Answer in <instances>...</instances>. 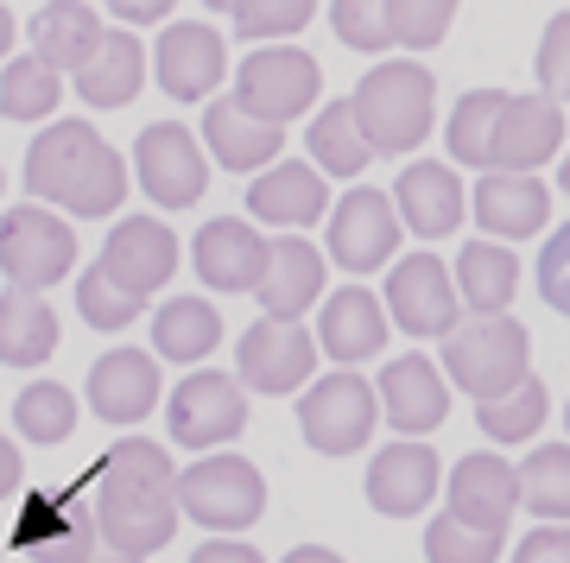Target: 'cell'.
<instances>
[{
    "mask_svg": "<svg viewBox=\"0 0 570 563\" xmlns=\"http://www.w3.org/2000/svg\"><path fill=\"white\" fill-rule=\"evenodd\" d=\"M89 405L102 424H140L159 405V362L146 348H115L89 367Z\"/></svg>",
    "mask_w": 570,
    "mask_h": 563,
    "instance_id": "obj_24",
    "label": "cell"
},
{
    "mask_svg": "<svg viewBox=\"0 0 570 563\" xmlns=\"http://www.w3.org/2000/svg\"><path fill=\"white\" fill-rule=\"evenodd\" d=\"M564 152V108L558 96H508L501 121H494V165L501 171H539Z\"/></svg>",
    "mask_w": 570,
    "mask_h": 563,
    "instance_id": "obj_19",
    "label": "cell"
},
{
    "mask_svg": "<svg viewBox=\"0 0 570 563\" xmlns=\"http://www.w3.org/2000/svg\"><path fill=\"white\" fill-rule=\"evenodd\" d=\"M520 506L539 520H570V443H546L520 463Z\"/></svg>",
    "mask_w": 570,
    "mask_h": 563,
    "instance_id": "obj_38",
    "label": "cell"
},
{
    "mask_svg": "<svg viewBox=\"0 0 570 563\" xmlns=\"http://www.w3.org/2000/svg\"><path fill=\"white\" fill-rule=\"evenodd\" d=\"M532 70H539V89L558 101H570V13H558V20L546 26V39H539V58H532Z\"/></svg>",
    "mask_w": 570,
    "mask_h": 563,
    "instance_id": "obj_45",
    "label": "cell"
},
{
    "mask_svg": "<svg viewBox=\"0 0 570 563\" xmlns=\"http://www.w3.org/2000/svg\"><path fill=\"white\" fill-rule=\"evenodd\" d=\"M178 513L209 532H242L266 513V482L247 456H204L178 468Z\"/></svg>",
    "mask_w": 570,
    "mask_h": 563,
    "instance_id": "obj_5",
    "label": "cell"
},
{
    "mask_svg": "<svg viewBox=\"0 0 570 563\" xmlns=\"http://www.w3.org/2000/svg\"><path fill=\"white\" fill-rule=\"evenodd\" d=\"M134 171H140V190L159 209H190V203H204L209 190V165H204V146L197 134L178 121H153L134 140Z\"/></svg>",
    "mask_w": 570,
    "mask_h": 563,
    "instance_id": "obj_10",
    "label": "cell"
},
{
    "mask_svg": "<svg viewBox=\"0 0 570 563\" xmlns=\"http://www.w3.org/2000/svg\"><path fill=\"white\" fill-rule=\"evenodd\" d=\"M39 563H140V557H127V551H115V544L102 539V525H96V513H82V525L70 532V539L51 551V557Z\"/></svg>",
    "mask_w": 570,
    "mask_h": 563,
    "instance_id": "obj_46",
    "label": "cell"
},
{
    "mask_svg": "<svg viewBox=\"0 0 570 563\" xmlns=\"http://www.w3.org/2000/svg\"><path fill=\"white\" fill-rule=\"evenodd\" d=\"M305 140H311L317 171H330V178H362L367 159H374V146H367V134H362V121H355L348 101H324Z\"/></svg>",
    "mask_w": 570,
    "mask_h": 563,
    "instance_id": "obj_33",
    "label": "cell"
},
{
    "mask_svg": "<svg viewBox=\"0 0 570 563\" xmlns=\"http://www.w3.org/2000/svg\"><path fill=\"white\" fill-rule=\"evenodd\" d=\"M63 101V77L32 51V58H13L0 70V115L7 121H51Z\"/></svg>",
    "mask_w": 570,
    "mask_h": 563,
    "instance_id": "obj_36",
    "label": "cell"
},
{
    "mask_svg": "<svg viewBox=\"0 0 570 563\" xmlns=\"http://www.w3.org/2000/svg\"><path fill=\"white\" fill-rule=\"evenodd\" d=\"M96 266H102L115 285H127L134 298H153V292H165V279L178 273V235H171V221H159V216H127V221H115V235H108Z\"/></svg>",
    "mask_w": 570,
    "mask_h": 563,
    "instance_id": "obj_15",
    "label": "cell"
},
{
    "mask_svg": "<svg viewBox=\"0 0 570 563\" xmlns=\"http://www.w3.org/2000/svg\"><path fill=\"white\" fill-rule=\"evenodd\" d=\"M204 146L216 152L223 171H266V165L279 159L285 146V127L261 121L254 108H242L235 96H216L204 108Z\"/></svg>",
    "mask_w": 570,
    "mask_h": 563,
    "instance_id": "obj_25",
    "label": "cell"
},
{
    "mask_svg": "<svg viewBox=\"0 0 570 563\" xmlns=\"http://www.w3.org/2000/svg\"><path fill=\"white\" fill-rule=\"evenodd\" d=\"M190 266L209 292H254L266 273V235L254 221H235V216H216L197 228L190 241Z\"/></svg>",
    "mask_w": 570,
    "mask_h": 563,
    "instance_id": "obj_20",
    "label": "cell"
},
{
    "mask_svg": "<svg viewBox=\"0 0 570 563\" xmlns=\"http://www.w3.org/2000/svg\"><path fill=\"white\" fill-rule=\"evenodd\" d=\"M393 203H400V221L425 241H444L450 228L463 221V178L438 159H412L393 184Z\"/></svg>",
    "mask_w": 570,
    "mask_h": 563,
    "instance_id": "obj_26",
    "label": "cell"
},
{
    "mask_svg": "<svg viewBox=\"0 0 570 563\" xmlns=\"http://www.w3.org/2000/svg\"><path fill=\"white\" fill-rule=\"evenodd\" d=\"M425 557L431 563H501V532L444 513V520L425 525Z\"/></svg>",
    "mask_w": 570,
    "mask_h": 563,
    "instance_id": "obj_40",
    "label": "cell"
},
{
    "mask_svg": "<svg viewBox=\"0 0 570 563\" xmlns=\"http://www.w3.org/2000/svg\"><path fill=\"white\" fill-rule=\"evenodd\" d=\"M209 13H235V0H204Z\"/></svg>",
    "mask_w": 570,
    "mask_h": 563,
    "instance_id": "obj_55",
    "label": "cell"
},
{
    "mask_svg": "<svg viewBox=\"0 0 570 563\" xmlns=\"http://www.w3.org/2000/svg\"><path fill=\"white\" fill-rule=\"evenodd\" d=\"M20 482H26L20 450H13V437H0V501H7V494H20Z\"/></svg>",
    "mask_w": 570,
    "mask_h": 563,
    "instance_id": "obj_51",
    "label": "cell"
},
{
    "mask_svg": "<svg viewBox=\"0 0 570 563\" xmlns=\"http://www.w3.org/2000/svg\"><path fill=\"white\" fill-rule=\"evenodd\" d=\"M247 209L273 228H311V221L330 216V184L317 165L298 159H273L261 178L247 184Z\"/></svg>",
    "mask_w": 570,
    "mask_h": 563,
    "instance_id": "obj_23",
    "label": "cell"
},
{
    "mask_svg": "<svg viewBox=\"0 0 570 563\" xmlns=\"http://www.w3.org/2000/svg\"><path fill=\"white\" fill-rule=\"evenodd\" d=\"M285 563H343V557H336V551H317V544H298Z\"/></svg>",
    "mask_w": 570,
    "mask_h": 563,
    "instance_id": "obj_52",
    "label": "cell"
},
{
    "mask_svg": "<svg viewBox=\"0 0 570 563\" xmlns=\"http://www.w3.org/2000/svg\"><path fill=\"white\" fill-rule=\"evenodd\" d=\"M387 298H374L367 285H343L330 292L324 310H317V348H324L336 367H355V362H374L387 348Z\"/></svg>",
    "mask_w": 570,
    "mask_h": 563,
    "instance_id": "obj_17",
    "label": "cell"
},
{
    "mask_svg": "<svg viewBox=\"0 0 570 563\" xmlns=\"http://www.w3.org/2000/svg\"><path fill=\"white\" fill-rule=\"evenodd\" d=\"M558 190L570 197V152H564V165H558Z\"/></svg>",
    "mask_w": 570,
    "mask_h": 563,
    "instance_id": "obj_54",
    "label": "cell"
},
{
    "mask_svg": "<svg viewBox=\"0 0 570 563\" xmlns=\"http://www.w3.org/2000/svg\"><path fill=\"white\" fill-rule=\"evenodd\" d=\"M324 279H330L324 254L298 228H285L279 241H266V273L254 285V298H261L266 317H305L311 304L324 298Z\"/></svg>",
    "mask_w": 570,
    "mask_h": 563,
    "instance_id": "obj_21",
    "label": "cell"
},
{
    "mask_svg": "<svg viewBox=\"0 0 570 563\" xmlns=\"http://www.w3.org/2000/svg\"><path fill=\"white\" fill-rule=\"evenodd\" d=\"M171 443L184 450H216L247 431V393L228 374H184L171 393Z\"/></svg>",
    "mask_w": 570,
    "mask_h": 563,
    "instance_id": "obj_14",
    "label": "cell"
},
{
    "mask_svg": "<svg viewBox=\"0 0 570 563\" xmlns=\"http://www.w3.org/2000/svg\"><path fill=\"white\" fill-rule=\"evenodd\" d=\"M0 273L13 285L51 292L63 285V273H77V228L39 203H20L0 216Z\"/></svg>",
    "mask_w": 570,
    "mask_h": 563,
    "instance_id": "obj_7",
    "label": "cell"
},
{
    "mask_svg": "<svg viewBox=\"0 0 570 563\" xmlns=\"http://www.w3.org/2000/svg\"><path fill=\"white\" fill-rule=\"evenodd\" d=\"M551 221V190L532 171H501L489 165L482 184H475V228L494 235V241H527Z\"/></svg>",
    "mask_w": 570,
    "mask_h": 563,
    "instance_id": "obj_22",
    "label": "cell"
},
{
    "mask_svg": "<svg viewBox=\"0 0 570 563\" xmlns=\"http://www.w3.org/2000/svg\"><path fill=\"white\" fill-rule=\"evenodd\" d=\"M77 310H82L89 329H127V323H140L146 298H134L127 285H115L102 266H96V273H82L77 279Z\"/></svg>",
    "mask_w": 570,
    "mask_h": 563,
    "instance_id": "obj_42",
    "label": "cell"
},
{
    "mask_svg": "<svg viewBox=\"0 0 570 563\" xmlns=\"http://www.w3.org/2000/svg\"><path fill=\"white\" fill-rule=\"evenodd\" d=\"M82 525L77 487H32L20 501V525H13V551L20 557H51L70 532Z\"/></svg>",
    "mask_w": 570,
    "mask_h": 563,
    "instance_id": "obj_34",
    "label": "cell"
},
{
    "mask_svg": "<svg viewBox=\"0 0 570 563\" xmlns=\"http://www.w3.org/2000/svg\"><path fill=\"white\" fill-rule=\"evenodd\" d=\"M438 456H431L425 437H400L387 450H374V463H367V506L374 513H387V520H419L438 494Z\"/></svg>",
    "mask_w": 570,
    "mask_h": 563,
    "instance_id": "obj_16",
    "label": "cell"
},
{
    "mask_svg": "<svg viewBox=\"0 0 570 563\" xmlns=\"http://www.w3.org/2000/svg\"><path fill=\"white\" fill-rule=\"evenodd\" d=\"M13 431H20L26 443H63L77 431V399H70V386L32 381L20 399H13Z\"/></svg>",
    "mask_w": 570,
    "mask_h": 563,
    "instance_id": "obj_39",
    "label": "cell"
},
{
    "mask_svg": "<svg viewBox=\"0 0 570 563\" xmlns=\"http://www.w3.org/2000/svg\"><path fill=\"white\" fill-rule=\"evenodd\" d=\"M513 506H520V468H508L501 456H463L450 475V513L469 525H494L508 532Z\"/></svg>",
    "mask_w": 570,
    "mask_h": 563,
    "instance_id": "obj_28",
    "label": "cell"
},
{
    "mask_svg": "<svg viewBox=\"0 0 570 563\" xmlns=\"http://www.w3.org/2000/svg\"><path fill=\"white\" fill-rule=\"evenodd\" d=\"M513 563H570V525H539L520 539Z\"/></svg>",
    "mask_w": 570,
    "mask_h": 563,
    "instance_id": "obj_48",
    "label": "cell"
},
{
    "mask_svg": "<svg viewBox=\"0 0 570 563\" xmlns=\"http://www.w3.org/2000/svg\"><path fill=\"white\" fill-rule=\"evenodd\" d=\"M456 273H450L438 254H406V260H393L387 273V317L393 329H406V336H450L456 329Z\"/></svg>",
    "mask_w": 570,
    "mask_h": 563,
    "instance_id": "obj_11",
    "label": "cell"
},
{
    "mask_svg": "<svg viewBox=\"0 0 570 563\" xmlns=\"http://www.w3.org/2000/svg\"><path fill=\"white\" fill-rule=\"evenodd\" d=\"M546 412H551V399L532 374L520 386H508V393H494V399H475V424H482L494 443H527L532 431L546 424Z\"/></svg>",
    "mask_w": 570,
    "mask_h": 563,
    "instance_id": "obj_37",
    "label": "cell"
},
{
    "mask_svg": "<svg viewBox=\"0 0 570 563\" xmlns=\"http://www.w3.org/2000/svg\"><path fill=\"white\" fill-rule=\"evenodd\" d=\"M400 203L374 184H355L343 203H330V260L343 273H381V266L400 254Z\"/></svg>",
    "mask_w": 570,
    "mask_h": 563,
    "instance_id": "obj_9",
    "label": "cell"
},
{
    "mask_svg": "<svg viewBox=\"0 0 570 563\" xmlns=\"http://www.w3.org/2000/svg\"><path fill=\"white\" fill-rule=\"evenodd\" d=\"M89 494H96V525L102 539L127 557H153L178 532V468L153 437H121L102 463L89 468Z\"/></svg>",
    "mask_w": 570,
    "mask_h": 563,
    "instance_id": "obj_1",
    "label": "cell"
},
{
    "mask_svg": "<svg viewBox=\"0 0 570 563\" xmlns=\"http://www.w3.org/2000/svg\"><path fill=\"white\" fill-rule=\"evenodd\" d=\"M190 563H261V551H254V544H242V539H223V532H216L209 544H197V557H190Z\"/></svg>",
    "mask_w": 570,
    "mask_h": 563,
    "instance_id": "obj_50",
    "label": "cell"
},
{
    "mask_svg": "<svg viewBox=\"0 0 570 563\" xmlns=\"http://www.w3.org/2000/svg\"><path fill=\"white\" fill-rule=\"evenodd\" d=\"M330 26L348 51H387L393 45L387 0H330Z\"/></svg>",
    "mask_w": 570,
    "mask_h": 563,
    "instance_id": "obj_44",
    "label": "cell"
},
{
    "mask_svg": "<svg viewBox=\"0 0 570 563\" xmlns=\"http://www.w3.org/2000/svg\"><path fill=\"white\" fill-rule=\"evenodd\" d=\"M317 367V336H311L298 317H261L242 336V381L266 399L279 393H298Z\"/></svg>",
    "mask_w": 570,
    "mask_h": 563,
    "instance_id": "obj_13",
    "label": "cell"
},
{
    "mask_svg": "<svg viewBox=\"0 0 570 563\" xmlns=\"http://www.w3.org/2000/svg\"><path fill=\"white\" fill-rule=\"evenodd\" d=\"M374 393H381V418H387L400 437H431L450 412V374L438 362H425V355L387 362V374H381Z\"/></svg>",
    "mask_w": 570,
    "mask_h": 563,
    "instance_id": "obj_18",
    "label": "cell"
},
{
    "mask_svg": "<svg viewBox=\"0 0 570 563\" xmlns=\"http://www.w3.org/2000/svg\"><path fill=\"white\" fill-rule=\"evenodd\" d=\"M7 51H13V13L0 7V63H7Z\"/></svg>",
    "mask_w": 570,
    "mask_h": 563,
    "instance_id": "obj_53",
    "label": "cell"
},
{
    "mask_svg": "<svg viewBox=\"0 0 570 563\" xmlns=\"http://www.w3.org/2000/svg\"><path fill=\"white\" fill-rule=\"evenodd\" d=\"M520 292V260L508 254V241H469L456 254V298L475 310V317H501Z\"/></svg>",
    "mask_w": 570,
    "mask_h": 563,
    "instance_id": "obj_30",
    "label": "cell"
},
{
    "mask_svg": "<svg viewBox=\"0 0 570 563\" xmlns=\"http://www.w3.org/2000/svg\"><path fill=\"white\" fill-rule=\"evenodd\" d=\"M228 77V45L204 20H171L153 45V82L171 101H209L216 82Z\"/></svg>",
    "mask_w": 570,
    "mask_h": 563,
    "instance_id": "obj_12",
    "label": "cell"
},
{
    "mask_svg": "<svg viewBox=\"0 0 570 563\" xmlns=\"http://www.w3.org/2000/svg\"><path fill=\"white\" fill-rule=\"evenodd\" d=\"M501 108H508V89H469V96L456 101L450 127H444L450 159L469 165V171H489V165H494V121H501Z\"/></svg>",
    "mask_w": 570,
    "mask_h": 563,
    "instance_id": "obj_35",
    "label": "cell"
},
{
    "mask_svg": "<svg viewBox=\"0 0 570 563\" xmlns=\"http://www.w3.org/2000/svg\"><path fill=\"white\" fill-rule=\"evenodd\" d=\"M146 70H153V51L140 45V32H134V26L102 32V45H96V51H89V63L77 70V96L89 101V108H127V101L140 96Z\"/></svg>",
    "mask_w": 570,
    "mask_h": 563,
    "instance_id": "obj_27",
    "label": "cell"
},
{
    "mask_svg": "<svg viewBox=\"0 0 570 563\" xmlns=\"http://www.w3.org/2000/svg\"><path fill=\"white\" fill-rule=\"evenodd\" d=\"M298 424H305L311 450H324V456H355L367 443V431L381 424V393H374L362 374L336 367V374H324L317 386H305Z\"/></svg>",
    "mask_w": 570,
    "mask_h": 563,
    "instance_id": "obj_8",
    "label": "cell"
},
{
    "mask_svg": "<svg viewBox=\"0 0 570 563\" xmlns=\"http://www.w3.org/2000/svg\"><path fill=\"white\" fill-rule=\"evenodd\" d=\"M539 292H546V304L558 317H570V221L546 241V254H539Z\"/></svg>",
    "mask_w": 570,
    "mask_h": 563,
    "instance_id": "obj_47",
    "label": "cell"
},
{
    "mask_svg": "<svg viewBox=\"0 0 570 563\" xmlns=\"http://www.w3.org/2000/svg\"><path fill=\"white\" fill-rule=\"evenodd\" d=\"M348 108H355L367 146L387 152V159H400V152H412V146H425L431 121H438V77L419 70L412 58H387L355 82Z\"/></svg>",
    "mask_w": 570,
    "mask_h": 563,
    "instance_id": "obj_3",
    "label": "cell"
},
{
    "mask_svg": "<svg viewBox=\"0 0 570 563\" xmlns=\"http://www.w3.org/2000/svg\"><path fill=\"white\" fill-rule=\"evenodd\" d=\"M0 190H7V171H0Z\"/></svg>",
    "mask_w": 570,
    "mask_h": 563,
    "instance_id": "obj_56",
    "label": "cell"
},
{
    "mask_svg": "<svg viewBox=\"0 0 570 563\" xmlns=\"http://www.w3.org/2000/svg\"><path fill=\"white\" fill-rule=\"evenodd\" d=\"M102 32L108 26L96 20L82 0H51V7L32 13V51H39L51 70H70V77L89 63V51L102 45Z\"/></svg>",
    "mask_w": 570,
    "mask_h": 563,
    "instance_id": "obj_31",
    "label": "cell"
},
{
    "mask_svg": "<svg viewBox=\"0 0 570 563\" xmlns=\"http://www.w3.org/2000/svg\"><path fill=\"white\" fill-rule=\"evenodd\" d=\"M564 424H570V412H564Z\"/></svg>",
    "mask_w": 570,
    "mask_h": 563,
    "instance_id": "obj_57",
    "label": "cell"
},
{
    "mask_svg": "<svg viewBox=\"0 0 570 563\" xmlns=\"http://www.w3.org/2000/svg\"><path fill=\"white\" fill-rule=\"evenodd\" d=\"M171 7L178 0H108V13L127 26H159V20H171Z\"/></svg>",
    "mask_w": 570,
    "mask_h": 563,
    "instance_id": "obj_49",
    "label": "cell"
},
{
    "mask_svg": "<svg viewBox=\"0 0 570 563\" xmlns=\"http://www.w3.org/2000/svg\"><path fill=\"white\" fill-rule=\"evenodd\" d=\"M223 343V317H216V304L209 298H165L159 317H153V348H159L165 362H209Z\"/></svg>",
    "mask_w": 570,
    "mask_h": 563,
    "instance_id": "obj_32",
    "label": "cell"
},
{
    "mask_svg": "<svg viewBox=\"0 0 570 563\" xmlns=\"http://www.w3.org/2000/svg\"><path fill=\"white\" fill-rule=\"evenodd\" d=\"M58 355V310L32 285L0 292V367H45Z\"/></svg>",
    "mask_w": 570,
    "mask_h": 563,
    "instance_id": "obj_29",
    "label": "cell"
},
{
    "mask_svg": "<svg viewBox=\"0 0 570 563\" xmlns=\"http://www.w3.org/2000/svg\"><path fill=\"white\" fill-rule=\"evenodd\" d=\"M527 355H532L527 323H513L501 310V317H482V323H456L444 336V362L438 367L463 386L469 399H494V393L527 381Z\"/></svg>",
    "mask_w": 570,
    "mask_h": 563,
    "instance_id": "obj_4",
    "label": "cell"
},
{
    "mask_svg": "<svg viewBox=\"0 0 570 563\" xmlns=\"http://www.w3.org/2000/svg\"><path fill=\"white\" fill-rule=\"evenodd\" d=\"M317 89H324V63L298 51V45H261L254 58L235 70V101L254 108L261 121L285 127L317 108Z\"/></svg>",
    "mask_w": 570,
    "mask_h": 563,
    "instance_id": "obj_6",
    "label": "cell"
},
{
    "mask_svg": "<svg viewBox=\"0 0 570 563\" xmlns=\"http://www.w3.org/2000/svg\"><path fill=\"white\" fill-rule=\"evenodd\" d=\"M26 190L70 216H115L127 197V159L89 121H51L26 146Z\"/></svg>",
    "mask_w": 570,
    "mask_h": 563,
    "instance_id": "obj_2",
    "label": "cell"
},
{
    "mask_svg": "<svg viewBox=\"0 0 570 563\" xmlns=\"http://www.w3.org/2000/svg\"><path fill=\"white\" fill-rule=\"evenodd\" d=\"M387 20H393V45L431 51V45H444L450 20H456V0H387Z\"/></svg>",
    "mask_w": 570,
    "mask_h": 563,
    "instance_id": "obj_43",
    "label": "cell"
},
{
    "mask_svg": "<svg viewBox=\"0 0 570 563\" xmlns=\"http://www.w3.org/2000/svg\"><path fill=\"white\" fill-rule=\"evenodd\" d=\"M317 20V0H235V32L254 45H273V39H292Z\"/></svg>",
    "mask_w": 570,
    "mask_h": 563,
    "instance_id": "obj_41",
    "label": "cell"
}]
</instances>
